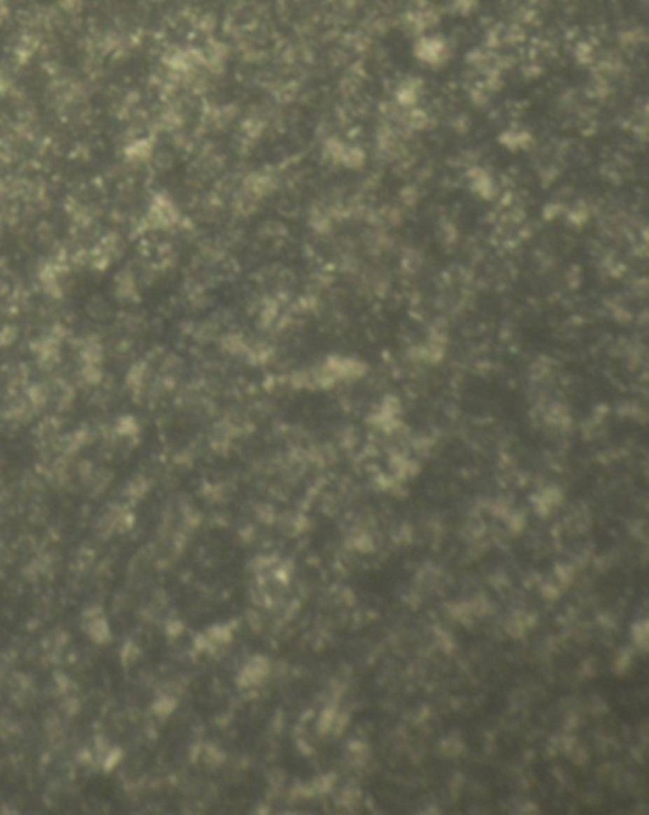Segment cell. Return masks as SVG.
I'll list each match as a JSON object with an SVG mask.
<instances>
[]
</instances>
